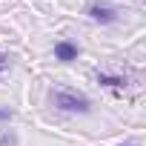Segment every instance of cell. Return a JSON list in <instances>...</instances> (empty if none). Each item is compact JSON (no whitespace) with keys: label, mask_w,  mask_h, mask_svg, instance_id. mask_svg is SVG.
<instances>
[{"label":"cell","mask_w":146,"mask_h":146,"mask_svg":"<svg viewBox=\"0 0 146 146\" xmlns=\"http://www.w3.org/2000/svg\"><path fill=\"white\" fill-rule=\"evenodd\" d=\"M6 69H9V57H6V54H0V78L6 75Z\"/></svg>","instance_id":"6"},{"label":"cell","mask_w":146,"mask_h":146,"mask_svg":"<svg viewBox=\"0 0 146 146\" xmlns=\"http://www.w3.org/2000/svg\"><path fill=\"white\" fill-rule=\"evenodd\" d=\"M0 146H15V135H12L9 129L0 132Z\"/></svg>","instance_id":"5"},{"label":"cell","mask_w":146,"mask_h":146,"mask_svg":"<svg viewBox=\"0 0 146 146\" xmlns=\"http://www.w3.org/2000/svg\"><path fill=\"white\" fill-rule=\"evenodd\" d=\"M78 54H80V49L72 43V40H57V43H54V57H57L60 63H72V60H78Z\"/></svg>","instance_id":"3"},{"label":"cell","mask_w":146,"mask_h":146,"mask_svg":"<svg viewBox=\"0 0 146 146\" xmlns=\"http://www.w3.org/2000/svg\"><path fill=\"white\" fill-rule=\"evenodd\" d=\"M52 103H54L57 109H63V112H80V115H86V112L92 109L89 98H83V95H78V92H66V89L52 92Z\"/></svg>","instance_id":"1"},{"label":"cell","mask_w":146,"mask_h":146,"mask_svg":"<svg viewBox=\"0 0 146 146\" xmlns=\"http://www.w3.org/2000/svg\"><path fill=\"white\" fill-rule=\"evenodd\" d=\"M98 83L112 86V89H123V86H126V78H117V75H98Z\"/></svg>","instance_id":"4"},{"label":"cell","mask_w":146,"mask_h":146,"mask_svg":"<svg viewBox=\"0 0 146 146\" xmlns=\"http://www.w3.org/2000/svg\"><path fill=\"white\" fill-rule=\"evenodd\" d=\"M126 146H137V143H126Z\"/></svg>","instance_id":"7"},{"label":"cell","mask_w":146,"mask_h":146,"mask_svg":"<svg viewBox=\"0 0 146 146\" xmlns=\"http://www.w3.org/2000/svg\"><path fill=\"white\" fill-rule=\"evenodd\" d=\"M86 15L95 20V23H115L117 20V9L109 6V3H92L86 9Z\"/></svg>","instance_id":"2"}]
</instances>
